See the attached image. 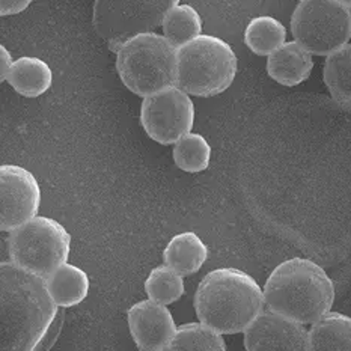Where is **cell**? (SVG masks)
I'll return each mask as SVG.
<instances>
[{
    "mask_svg": "<svg viewBox=\"0 0 351 351\" xmlns=\"http://www.w3.org/2000/svg\"><path fill=\"white\" fill-rule=\"evenodd\" d=\"M285 26L270 15L252 19L244 30V43L258 56H270L274 50L285 44Z\"/></svg>",
    "mask_w": 351,
    "mask_h": 351,
    "instance_id": "cell-18",
    "label": "cell"
},
{
    "mask_svg": "<svg viewBox=\"0 0 351 351\" xmlns=\"http://www.w3.org/2000/svg\"><path fill=\"white\" fill-rule=\"evenodd\" d=\"M312 68V53L297 41L280 45L267 59V73L274 82L284 86L300 85L309 77Z\"/></svg>",
    "mask_w": 351,
    "mask_h": 351,
    "instance_id": "cell-13",
    "label": "cell"
},
{
    "mask_svg": "<svg viewBox=\"0 0 351 351\" xmlns=\"http://www.w3.org/2000/svg\"><path fill=\"white\" fill-rule=\"evenodd\" d=\"M145 291L151 300L167 306V304L181 299L184 294V280L180 273L163 264L156 267L149 273V276L145 280Z\"/></svg>",
    "mask_w": 351,
    "mask_h": 351,
    "instance_id": "cell-23",
    "label": "cell"
},
{
    "mask_svg": "<svg viewBox=\"0 0 351 351\" xmlns=\"http://www.w3.org/2000/svg\"><path fill=\"white\" fill-rule=\"evenodd\" d=\"M71 235L58 220L35 216L10 235V256L14 264L38 276L49 278L66 263Z\"/></svg>",
    "mask_w": 351,
    "mask_h": 351,
    "instance_id": "cell-6",
    "label": "cell"
},
{
    "mask_svg": "<svg viewBox=\"0 0 351 351\" xmlns=\"http://www.w3.org/2000/svg\"><path fill=\"white\" fill-rule=\"evenodd\" d=\"M323 75L335 100L351 104V44L347 43L327 56Z\"/></svg>",
    "mask_w": 351,
    "mask_h": 351,
    "instance_id": "cell-19",
    "label": "cell"
},
{
    "mask_svg": "<svg viewBox=\"0 0 351 351\" xmlns=\"http://www.w3.org/2000/svg\"><path fill=\"white\" fill-rule=\"evenodd\" d=\"M338 3H341V5H344L346 8H348V10H351V0H337Z\"/></svg>",
    "mask_w": 351,
    "mask_h": 351,
    "instance_id": "cell-26",
    "label": "cell"
},
{
    "mask_svg": "<svg viewBox=\"0 0 351 351\" xmlns=\"http://www.w3.org/2000/svg\"><path fill=\"white\" fill-rule=\"evenodd\" d=\"M249 351H308L309 330L302 323L276 312H261L244 330Z\"/></svg>",
    "mask_w": 351,
    "mask_h": 351,
    "instance_id": "cell-11",
    "label": "cell"
},
{
    "mask_svg": "<svg viewBox=\"0 0 351 351\" xmlns=\"http://www.w3.org/2000/svg\"><path fill=\"white\" fill-rule=\"evenodd\" d=\"M264 291L243 270L226 267L210 271L195 294L199 322L222 335L244 333L264 308Z\"/></svg>",
    "mask_w": 351,
    "mask_h": 351,
    "instance_id": "cell-2",
    "label": "cell"
},
{
    "mask_svg": "<svg viewBox=\"0 0 351 351\" xmlns=\"http://www.w3.org/2000/svg\"><path fill=\"white\" fill-rule=\"evenodd\" d=\"M6 82L23 97L35 98L47 93L53 82L51 68L45 60L23 56L14 60Z\"/></svg>",
    "mask_w": 351,
    "mask_h": 351,
    "instance_id": "cell-15",
    "label": "cell"
},
{
    "mask_svg": "<svg viewBox=\"0 0 351 351\" xmlns=\"http://www.w3.org/2000/svg\"><path fill=\"white\" fill-rule=\"evenodd\" d=\"M163 34L175 47L195 40L202 32V17L193 6L175 5L163 20Z\"/></svg>",
    "mask_w": 351,
    "mask_h": 351,
    "instance_id": "cell-21",
    "label": "cell"
},
{
    "mask_svg": "<svg viewBox=\"0 0 351 351\" xmlns=\"http://www.w3.org/2000/svg\"><path fill=\"white\" fill-rule=\"evenodd\" d=\"M167 350L171 351H225L222 333L205 323H187L177 329Z\"/></svg>",
    "mask_w": 351,
    "mask_h": 351,
    "instance_id": "cell-20",
    "label": "cell"
},
{
    "mask_svg": "<svg viewBox=\"0 0 351 351\" xmlns=\"http://www.w3.org/2000/svg\"><path fill=\"white\" fill-rule=\"evenodd\" d=\"M300 2H302V0H300Z\"/></svg>",
    "mask_w": 351,
    "mask_h": 351,
    "instance_id": "cell-27",
    "label": "cell"
},
{
    "mask_svg": "<svg viewBox=\"0 0 351 351\" xmlns=\"http://www.w3.org/2000/svg\"><path fill=\"white\" fill-rule=\"evenodd\" d=\"M34 0H0V15H15L26 10Z\"/></svg>",
    "mask_w": 351,
    "mask_h": 351,
    "instance_id": "cell-24",
    "label": "cell"
},
{
    "mask_svg": "<svg viewBox=\"0 0 351 351\" xmlns=\"http://www.w3.org/2000/svg\"><path fill=\"white\" fill-rule=\"evenodd\" d=\"M41 190L32 172L21 166L0 167V228L11 232L38 215Z\"/></svg>",
    "mask_w": 351,
    "mask_h": 351,
    "instance_id": "cell-10",
    "label": "cell"
},
{
    "mask_svg": "<svg viewBox=\"0 0 351 351\" xmlns=\"http://www.w3.org/2000/svg\"><path fill=\"white\" fill-rule=\"evenodd\" d=\"M309 348L314 351H351V318L327 312L312 323Z\"/></svg>",
    "mask_w": 351,
    "mask_h": 351,
    "instance_id": "cell-17",
    "label": "cell"
},
{
    "mask_svg": "<svg viewBox=\"0 0 351 351\" xmlns=\"http://www.w3.org/2000/svg\"><path fill=\"white\" fill-rule=\"evenodd\" d=\"M45 278L17 264L0 265V350L32 351L47 337L58 315Z\"/></svg>",
    "mask_w": 351,
    "mask_h": 351,
    "instance_id": "cell-1",
    "label": "cell"
},
{
    "mask_svg": "<svg viewBox=\"0 0 351 351\" xmlns=\"http://www.w3.org/2000/svg\"><path fill=\"white\" fill-rule=\"evenodd\" d=\"M117 71L125 88L147 97L177 85L178 49L165 35H134L117 50Z\"/></svg>",
    "mask_w": 351,
    "mask_h": 351,
    "instance_id": "cell-4",
    "label": "cell"
},
{
    "mask_svg": "<svg viewBox=\"0 0 351 351\" xmlns=\"http://www.w3.org/2000/svg\"><path fill=\"white\" fill-rule=\"evenodd\" d=\"M208 258V249L199 235L187 231L175 235L163 252L165 264L181 276H190L202 269Z\"/></svg>",
    "mask_w": 351,
    "mask_h": 351,
    "instance_id": "cell-14",
    "label": "cell"
},
{
    "mask_svg": "<svg viewBox=\"0 0 351 351\" xmlns=\"http://www.w3.org/2000/svg\"><path fill=\"white\" fill-rule=\"evenodd\" d=\"M141 124L152 141L177 143L192 132L195 124V104L190 94L175 85L143 97Z\"/></svg>",
    "mask_w": 351,
    "mask_h": 351,
    "instance_id": "cell-9",
    "label": "cell"
},
{
    "mask_svg": "<svg viewBox=\"0 0 351 351\" xmlns=\"http://www.w3.org/2000/svg\"><path fill=\"white\" fill-rule=\"evenodd\" d=\"M14 64L11 53L8 51L5 45H0V82H6Z\"/></svg>",
    "mask_w": 351,
    "mask_h": 351,
    "instance_id": "cell-25",
    "label": "cell"
},
{
    "mask_svg": "<svg viewBox=\"0 0 351 351\" xmlns=\"http://www.w3.org/2000/svg\"><path fill=\"white\" fill-rule=\"evenodd\" d=\"M50 295L59 308H73L82 303L89 293V278L80 267L64 263L45 278Z\"/></svg>",
    "mask_w": 351,
    "mask_h": 351,
    "instance_id": "cell-16",
    "label": "cell"
},
{
    "mask_svg": "<svg viewBox=\"0 0 351 351\" xmlns=\"http://www.w3.org/2000/svg\"><path fill=\"white\" fill-rule=\"evenodd\" d=\"M180 0H95L93 25L98 36L118 50L130 38L154 32Z\"/></svg>",
    "mask_w": 351,
    "mask_h": 351,
    "instance_id": "cell-7",
    "label": "cell"
},
{
    "mask_svg": "<svg viewBox=\"0 0 351 351\" xmlns=\"http://www.w3.org/2000/svg\"><path fill=\"white\" fill-rule=\"evenodd\" d=\"M239 60L222 38L199 35L178 49L177 86L195 97L225 93L235 79Z\"/></svg>",
    "mask_w": 351,
    "mask_h": 351,
    "instance_id": "cell-5",
    "label": "cell"
},
{
    "mask_svg": "<svg viewBox=\"0 0 351 351\" xmlns=\"http://www.w3.org/2000/svg\"><path fill=\"white\" fill-rule=\"evenodd\" d=\"M294 40L312 55L329 56L351 38V12L337 0H302L291 17Z\"/></svg>",
    "mask_w": 351,
    "mask_h": 351,
    "instance_id": "cell-8",
    "label": "cell"
},
{
    "mask_svg": "<svg viewBox=\"0 0 351 351\" xmlns=\"http://www.w3.org/2000/svg\"><path fill=\"white\" fill-rule=\"evenodd\" d=\"M128 327L139 350H167L177 333V324L171 311L154 300H142L128 311Z\"/></svg>",
    "mask_w": 351,
    "mask_h": 351,
    "instance_id": "cell-12",
    "label": "cell"
},
{
    "mask_svg": "<svg viewBox=\"0 0 351 351\" xmlns=\"http://www.w3.org/2000/svg\"><path fill=\"white\" fill-rule=\"evenodd\" d=\"M335 287L327 273L306 258L279 264L264 285V302L271 312L312 324L330 311Z\"/></svg>",
    "mask_w": 351,
    "mask_h": 351,
    "instance_id": "cell-3",
    "label": "cell"
},
{
    "mask_svg": "<svg viewBox=\"0 0 351 351\" xmlns=\"http://www.w3.org/2000/svg\"><path fill=\"white\" fill-rule=\"evenodd\" d=\"M211 160V147L204 136L187 133L175 143L173 162L181 171L199 173L207 169Z\"/></svg>",
    "mask_w": 351,
    "mask_h": 351,
    "instance_id": "cell-22",
    "label": "cell"
}]
</instances>
